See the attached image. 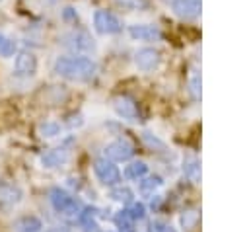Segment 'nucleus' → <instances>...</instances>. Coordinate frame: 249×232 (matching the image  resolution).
<instances>
[{"label":"nucleus","mask_w":249,"mask_h":232,"mask_svg":"<svg viewBox=\"0 0 249 232\" xmlns=\"http://www.w3.org/2000/svg\"><path fill=\"white\" fill-rule=\"evenodd\" d=\"M132 146L126 140H117L113 144L107 146V156L113 160H126L128 156H132Z\"/></svg>","instance_id":"9"},{"label":"nucleus","mask_w":249,"mask_h":232,"mask_svg":"<svg viewBox=\"0 0 249 232\" xmlns=\"http://www.w3.org/2000/svg\"><path fill=\"white\" fill-rule=\"evenodd\" d=\"M115 4L124 10H144L148 6V0H115Z\"/></svg>","instance_id":"16"},{"label":"nucleus","mask_w":249,"mask_h":232,"mask_svg":"<svg viewBox=\"0 0 249 232\" xmlns=\"http://www.w3.org/2000/svg\"><path fill=\"white\" fill-rule=\"evenodd\" d=\"M64 37L72 39V41H64L66 47H72V49H76V51L91 49V39H89L88 35H84V33H68V35H64Z\"/></svg>","instance_id":"11"},{"label":"nucleus","mask_w":249,"mask_h":232,"mask_svg":"<svg viewBox=\"0 0 249 232\" xmlns=\"http://www.w3.org/2000/svg\"><path fill=\"white\" fill-rule=\"evenodd\" d=\"M37 70V58L33 53H19L16 58V74L18 76H31Z\"/></svg>","instance_id":"4"},{"label":"nucleus","mask_w":249,"mask_h":232,"mask_svg":"<svg viewBox=\"0 0 249 232\" xmlns=\"http://www.w3.org/2000/svg\"><path fill=\"white\" fill-rule=\"evenodd\" d=\"M115 109L123 115V117H134L136 115V103L128 97H117L115 99Z\"/></svg>","instance_id":"13"},{"label":"nucleus","mask_w":249,"mask_h":232,"mask_svg":"<svg viewBox=\"0 0 249 232\" xmlns=\"http://www.w3.org/2000/svg\"><path fill=\"white\" fill-rule=\"evenodd\" d=\"M95 174H97V177L103 183H115V181H119V170L111 162H107V160H97L95 162Z\"/></svg>","instance_id":"7"},{"label":"nucleus","mask_w":249,"mask_h":232,"mask_svg":"<svg viewBox=\"0 0 249 232\" xmlns=\"http://www.w3.org/2000/svg\"><path fill=\"white\" fill-rule=\"evenodd\" d=\"M51 203H53V207H54L56 211H60V213H64V211H68L70 207H74V199H72L66 191H62V189H53V191H51Z\"/></svg>","instance_id":"10"},{"label":"nucleus","mask_w":249,"mask_h":232,"mask_svg":"<svg viewBox=\"0 0 249 232\" xmlns=\"http://www.w3.org/2000/svg\"><path fill=\"white\" fill-rule=\"evenodd\" d=\"M171 8H173V12H175L179 18H183V19H193V18H196V16L200 14L202 4H200V0H175Z\"/></svg>","instance_id":"3"},{"label":"nucleus","mask_w":249,"mask_h":232,"mask_svg":"<svg viewBox=\"0 0 249 232\" xmlns=\"http://www.w3.org/2000/svg\"><path fill=\"white\" fill-rule=\"evenodd\" d=\"M62 160H64V154H60L58 148H54V150H51V152H47V154L43 156V164L49 166V168L58 166V162H62Z\"/></svg>","instance_id":"15"},{"label":"nucleus","mask_w":249,"mask_h":232,"mask_svg":"<svg viewBox=\"0 0 249 232\" xmlns=\"http://www.w3.org/2000/svg\"><path fill=\"white\" fill-rule=\"evenodd\" d=\"M21 201V191L14 183H0V207H14Z\"/></svg>","instance_id":"6"},{"label":"nucleus","mask_w":249,"mask_h":232,"mask_svg":"<svg viewBox=\"0 0 249 232\" xmlns=\"http://www.w3.org/2000/svg\"><path fill=\"white\" fill-rule=\"evenodd\" d=\"M16 53V43L0 33V57H12Z\"/></svg>","instance_id":"14"},{"label":"nucleus","mask_w":249,"mask_h":232,"mask_svg":"<svg viewBox=\"0 0 249 232\" xmlns=\"http://www.w3.org/2000/svg\"><path fill=\"white\" fill-rule=\"evenodd\" d=\"M16 230L18 232H39L41 230V220L37 216H21L16 222Z\"/></svg>","instance_id":"12"},{"label":"nucleus","mask_w":249,"mask_h":232,"mask_svg":"<svg viewBox=\"0 0 249 232\" xmlns=\"http://www.w3.org/2000/svg\"><path fill=\"white\" fill-rule=\"evenodd\" d=\"M134 62L140 70H152L160 62V53L154 51V49H140L134 57Z\"/></svg>","instance_id":"5"},{"label":"nucleus","mask_w":249,"mask_h":232,"mask_svg":"<svg viewBox=\"0 0 249 232\" xmlns=\"http://www.w3.org/2000/svg\"><path fill=\"white\" fill-rule=\"evenodd\" d=\"M54 72L68 80L86 82L95 74V62L86 57H60L54 62Z\"/></svg>","instance_id":"1"},{"label":"nucleus","mask_w":249,"mask_h":232,"mask_svg":"<svg viewBox=\"0 0 249 232\" xmlns=\"http://www.w3.org/2000/svg\"><path fill=\"white\" fill-rule=\"evenodd\" d=\"M130 35L138 41H154L161 37V31L154 25H130Z\"/></svg>","instance_id":"8"},{"label":"nucleus","mask_w":249,"mask_h":232,"mask_svg":"<svg viewBox=\"0 0 249 232\" xmlns=\"http://www.w3.org/2000/svg\"><path fill=\"white\" fill-rule=\"evenodd\" d=\"M144 174H146V166L140 164V162L126 168V177H140V175H144Z\"/></svg>","instance_id":"17"},{"label":"nucleus","mask_w":249,"mask_h":232,"mask_svg":"<svg viewBox=\"0 0 249 232\" xmlns=\"http://www.w3.org/2000/svg\"><path fill=\"white\" fill-rule=\"evenodd\" d=\"M93 25L99 33H119L121 31V21L113 12L107 10H97L93 14Z\"/></svg>","instance_id":"2"},{"label":"nucleus","mask_w":249,"mask_h":232,"mask_svg":"<svg viewBox=\"0 0 249 232\" xmlns=\"http://www.w3.org/2000/svg\"><path fill=\"white\" fill-rule=\"evenodd\" d=\"M49 232H68V230H64V228H53V230H49Z\"/></svg>","instance_id":"19"},{"label":"nucleus","mask_w":249,"mask_h":232,"mask_svg":"<svg viewBox=\"0 0 249 232\" xmlns=\"http://www.w3.org/2000/svg\"><path fill=\"white\" fill-rule=\"evenodd\" d=\"M39 133H41L43 136H54V135L58 133V125H56V123H43V125L39 127Z\"/></svg>","instance_id":"18"}]
</instances>
